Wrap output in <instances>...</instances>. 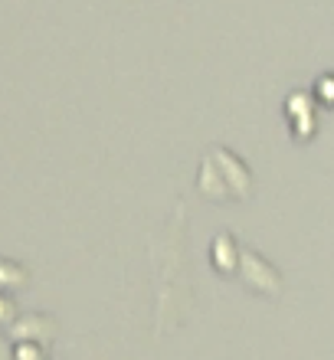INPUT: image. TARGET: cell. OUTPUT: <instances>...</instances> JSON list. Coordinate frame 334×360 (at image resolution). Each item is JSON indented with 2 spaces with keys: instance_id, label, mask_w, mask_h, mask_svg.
Wrapping results in <instances>:
<instances>
[{
  "instance_id": "cell-1",
  "label": "cell",
  "mask_w": 334,
  "mask_h": 360,
  "mask_svg": "<svg viewBox=\"0 0 334 360\" xmlns=\"http://www.w3.org/2000/svg\"><path fill=\"white\" fill-rule=\"evenodd\" d=\"M17 331L20 334L27 331L30 338H49L53 334V321H46V318H27V321H20Z\"/></svg>"
},
{
  "instance_id": "cell-2",
  "label": "cell",
  "mask_w": 334,
  "mask_h": 360,
  "mask_svg": "<svg viewBox=\"0 0 334 360\" xmlns=\"http://www.w3.org/2000/svg\"><path fill=\"white\" fill-rule=\"evenodd\" d=\"M17 357H20V360H43V354H39L37 347H20Z\"/></svg>"
},
{
  "instance_id": "cell-3",
  "label": "cell",
  "mask_w": 334,
  "mask_h": 360,
  "mask_svg": "<svg viewBox=\"0 0 334 360\" xmlns=\"http://www.w3.org/2000/svg\"><path fill=\"white\" fill-rule=\"evenodd\" d=\"M7 308H13L10 302H0V321H10L13 318V311H7Z\"/></svg>"
}]
</instances>
